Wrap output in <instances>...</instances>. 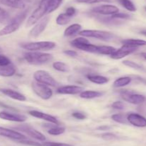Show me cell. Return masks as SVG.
<instances>
[{"label":"cell","instance_id":"obj_1","mask_svg":"<svg viewBox=\"0 0 146 146\" xmlns=\"http://www.w3.org/2000/svg\"><path fill=\"white\" fill-rule=\"evenodd\" d=\"M28 12V10H24V11L19 14L15 17H14L7 26H5L4 28L0 29V37L12 34L14 31H17L19 28L21 24L26 19Z\"/></svg>","mask_w":146,"mask_h":146},{"label":"cell","instance_id":"obj_2","mask_svg":"<svg viewBox=\"0 0 146 146\" xmlns=\"http://www.w3.org/2000/svg\"><path fill=\"white\" fill-rule=\"evenodd\" d=\"M49 2L50 0H41L38 7L34 10V12L27 19L26 24L27 27H31L43 18V17L46 14Z\"/></svg>","mask_w":146,"mask_h":146},{"label":"cell","instance_id":"obj_3","mask_svg":"<svg viewBox=\"0 0 146 146\" xmlns=\"http://www.w3.org/2000/svg\"><path fill=\"white\" fill-rule=\"evenodd\" d=\"M24 59L31 64H42L49 62L53 59L52 54L40 52H29L24 54Z\"/></svg>","mask_w":146,"mask_h":146},{"label":"cell","instance_id":"obj_4","mask_svg":"<svg viewBox=\"0 0 146 146\" xmlns=\"http://www.w3.org/2000/svg\"><path fill=\"white\" fill-rule=\"evenodd\" d=\"M56 47V43L50 41L34 42L21 45V47L29 52H38L43 50H50Z\"/></svg>","mask_w":146,"mask_h":146},{"label":"cell","instance_id":"obj_5","mask_svg":"<svg viewBox=\"0 0 146 146\" xmlns=\"http://www.w3.org/2000/svg\"><path fill=\"white\" fill-rule=\"evenodd\" d=\"M78 34L84 37H90V38H96L103 41H109L113 38L114 35L111 32L101 30L94 29H85L80 31Z\"/></svg>","mask_w":146,"mask_h":146},{"label":"cell","instance_id":"obj_6","mask_svg":"<svg viewBox=\"0 0 146 146\" xmlns=\"http://www.w3.org/2000/svg\"><path fill=\"white\" fill-rule=\"evenodd\" d=\"M34 78L36 82L46 84V85L55 87L57 85V82L55 79L45 70H37L34 72Z\"/></svg>","mask_w":146,"mask_h":146},{"label":"cell","instance_id":"obj_7","mask_svg":"<svg viewBox=\"0 0 146 146\" xmlns=\"http://www.w3.org/2000/svg\"><path fill=\"white\" fill-rule=\"evenodd\" d=\"M32 89L34 92L43 100H48L53 95V91L48 85L34 82H32Z\"/></svg>","mask_w":146,"mask_h":146},{"label":"cell","instance_id":"obj_8","mask_svg":"<svg viewBox=\"0 0 146 146\" xmlns=\"http://www.w3.org/2000/svg\"><path fill=\"white\" fill-rule=\"evenodd\" d=\"M138 47H131V46L125 45L123 44L121 47L115 50L113 53L111 55V57L113 60H121V59L124 58L126 56L132 54L133 52L136 51Z\"/></svg>","mask_w":146,"mask_h":146},{"label":"cell","instance_id":"obj_9","mask_svg":"<svg viewBox=\"0 0 146 146\" xmlns=\"http://www.w3.org/2000/svg\"><path fill=\"white\" fill-rule=\"evenodd\" d=\"M92 11L96 14H101V15H113L119 11L116 6L111 5V4H104V5L98 6L94 7Z\"/></svg>","mask_w":146,"mask_h":146},{"label":"cell","instance_id":"obj_10","mask_svg":"<svg viewBox=\"0 0 146 146\" xmlns=\"http://www.w3.org/2000/svg\"><path fill=\"white\" fill-rule=\"evenodd\" d=\"M50 18L48 17H43L42 19L39 20L38 22H36L34 25V27L30 30L29 35L32 37H36L41 34L43 31L45 30Z\"/></svg>","mask_w":146,"mask_h":146},{"label":"cell","instance_id":"obj_11","mask_svg":"<svg viewBox=\"0 0 146 146\" xmlns=\"http://www.w3.org/2000/svg\"><path fill=\"white\" fill-rule=\"evenodd\" d=\"M121 96L125 101L133 104H141L145 100V97L142 94H134L129 92H124L122 93Z\"/></svg>","mask_w":146,"mask_h":146},{"label":"cell","instance_id":"obj_12","mask_svg":"<svg viewBox=\"0 0 146 146\" xmlns=\"http://www.w3.org/2000/svg\"><path fill=\"white\" fill-rule=\"evenodd\" d=\"M17 128L21 130V131L24 132V133H27L29 136L31 137L32 138L36 139V140H39V141H45L46 140V137L44 136V135H43L42 133L38 132V130H36V129L30 127V126L23 125L17 127Z\"/></svg>","mask_w":146,"mask_h":146},{"label":"cell","instance_id":"obj_13","mask_svg":"<svg viewBox=\"0 0 146 146\" xmlns=\"http://www.w3.org/2000/svg\"><path fill=\"white\" fill-rule=\"evenodd\" d=\"M0 136H3V137L17 140H26L27 139V137L21 133L3 127H0Z\"/></svg>","mask_w":146,"mask_h":146},{"label":"cell","instance_id":"obj_14","mask_svg":"<svg viewBox=\"0 0 146 146\" xmlns=\"http://www.w3.org/2000/svg\"><path fill=\"white\" fill-rule=\"evenodd\" d=\"M127 120L133 125L138 127H146V118L137 113H131L127 116Z\"/></svg>","mask_w":146,"mask_h":146},{"label":"cell","instance_id":"obj_15","mask_svg":"<svg viewBox=\"0 0 146 146\" xmlns=\"http://www.w3.org/2000/svg\"><path fill=\"white\" fill-rule=\"evenodd\" d=\"M0 118L5 120H9V121L18 122V123H23L27 120V117L25 115L5 111L0 112Z\"/></svg>","mask_w":146,"mask_h":146},{"label":"cell","instance_id":"obj_16","mask_svg":"<svg viewBox=\"0 0 146 146\" xmlns=\"http://www.w3.org/2000/svg\"><path fill=\"white\" fill-rule=\"evenodd\" d=\"M29 114L30 115L33 116V117H36V118L46 120V121L48 122V123L58 125V122L57 119L55 117H54V116L51 115L46 114V113H42V112L37 111V110H31V111L29 112Z\"/></svg>","mask_w":146,"mask_h":146},{"label":"cell","instance_id":"obj_17","mask_svg":"<svg viewBox=\"0 0 146 146\" xmlns=\"http://www.w3.org/2000/svg\"><path fill=\"white\" fill-rule=\"evenodd\" d=\"M84 90V88L76 85L63 86L57 89V92L62 94H76L81 93Z\"/></svg>","mask_w":146,"mask_h":146},{"label":"cell","instance_id":"obj_18","mask_svg":"<svg viewBox=\"0 0 146 146\" xmlns=\"http://www.w3.org/2000/svg\"><path fill=\"white\" fill-rule=\"evenodd\" d=\"M0 92L4 94L7 95V97L12 98L14 100H19V101H25L27 100L25 96L19 92L15 91V90H11V89H0Z\"/></svg>","mask_w":146,"mask_h":146},{"label":"cell","instance_id":"obj_19","mask_svg":"<svg viewBox=\"0 0 146 146\" xmlns=\"http://www.w3.org/2000/svg\"><path fill=\"white\" fill-rule=\"evenodd\" d=\"M0 2L7 7L14 9H24L26 6L24 0H0Z\"/></svg>","mask_w":146,"mask_h":146},{"label":"cell","instance_id":"obj_20","mask_svg":"<svg viewBox=\"0 0 146 146\" xmlns=\"http://www.w3.org/2000/svg\"><path fill=\"white\" fill-rule=\"evenodd\" d=\"M16 72L15 67L11 64L7 66L0 67V76L3 77H11Z\"/></svg>","mask_w":146,"mask_h":146},{"label":"cell","instance_id":"obj_21","mask_svg":"<svg viewBox=\"0 0 146 146\" xmlns=\"http://www.w3.org/2000/svg\"><path fill=\"white\" fill-rule=\"evenodd\" d=\"M81 29V25L79 24H73L67 27L64 31L65 37H71L76 33H78Z\"/></svg>","mask_w":146,"mask_h":146},{"label":"cell","instance_id":"obj_22","mask_svg":"<svg viewBox=\"0 0 146 146\" xmlns=\"http://www.w3.org/2000/svg\"><path fill=\"white\" fill-rule=\"evenodd\" d=\"M74 47L78 49V50H82V51L92 53H97V50H98V46L95 45V44H91V43L83 44H77V45H74Z\"/></svg>","mask_w":146,"mask_h":146},{"label":"cell","instance_id":"obj_23","mask_svg":"<svg viewBox=\"0 0 146 146\" xmlns=\"http://www.w3.org/2000/svg\"><path fill=\"white\" fill-rule=\"evenodd\" d=\"M121 42H122L123 44H125V45L131 46V47H135L146 45L145 40H135V39H128V40H123Z\"/></svg>","mask_w":146,"mask_h":146},{"label":"cell","instance_id":"obj_24","mask_svg":"<svg viewBox=\"0 0 146 146\" xmlns=\"http://www.w3.org/2000/svg\"><path fill=\"white\" fill-rule=\"evenodd\" d=\"M103 93L98 91H93V90H86L82 91L80 93V97L84 99H93L102 96Z\"/></svg>","mask_w":146,"mask_h":146},{"label":"cell","instance_id":"obj_25","mask_svg":"<svg viewBox=\"0 0 146 146\" xmlns=\"http://www.w3.org/2000/svg\"><path fill=\"white\" fill-rule=\"evenodd\" d=\"M88 80L98 84H106L109 81V79L101 75H88Z\"/></svg>","mask_w":146,"mask_h":146},{"label":"cell","instance_id":"obj_26","mask_svg":"<svg viewBox=\"0 0 146 146\" xmlns=\"http://www.w3.org/2000/svg\"><path fill=\"white\" fill-rule=\"evenodd\" d=\"M131 78L129 77H119L115 80L113 82V87L118 88V87H123L128 85L131 83Z\"/></svg>","mask_w":146,"mask_h":146},{"label":"cell","instance_id":"obj_27","mask_svg":"<svg viewBox=\"0 0 146 146\" xmlns=\"http://www.w3.org/2000/svg\"><path fill=\"white\" fill-rule=\"evenodd\" d=\"M115 50H116V49L115 47H111V46H98L97 53L104 54V55L111 56Z\"/></svg>","mask_w":146,"mask_h":146},{"label":"cell","instance_id":"obj_28","mask_svg":"<svg viewBox=\"0 0 146 146\" xmlns=\"http://www.w3.org/2000/svg\"><path fill=\"white\" fill-rule=\"evenodd\" d=\"M65 127L58 126V125H55V126H52L48 130V134L51 135H60L65 132Z\"/></svg>","mask_w":146,"mask_h":146},{"label":"cell","instance_id":"obj_29","mask_svg":"<svg viewBox=\"0 0 146 146\" xmlns=\"http://www.w3.org/2000/svg\"><path fill=\"white\" fill-rule=\"evenodd\" d=\"M53 67L54 70L61 72H67L70 70L69 67L62 62H55L53 63Z\"/></svg>","mask_w":146,"mask_h":146},{"label":"cell","instance_id":"obj_30","mask_svg":"<svg viewBox=\"0 0 146 146\" xmlns=\"http://www.w3.org/2000/svg\"><path fill=\"white\" fill-rule=\"evenodd\" d=\"M71 17L67 15L66 13H64V14H59V15L57 17L56 21L57 24H58V25L64 26L68 24V23L71 21Z\"/></svg>","mask_w":146,"mask_h":146},{"label":"cell","instance_id":"obj_31","mask_svg":"<svg viewBox=\"0 0 146 146\" xmlns=\"http://www.w3.org/2000/svg\"><path fill=\"white\" fill-rule=\"evenodd\" d=\"M62 1L63 0H50L46 14L53 12V11H55L56 9H57L60 7V5L61 4Z\"/></svg>","mask_w":146,"mask_h":146},{"label":"cell","instance_id":"obj_32","mask_svg":"<svg viewBox=\"0 0 146 146\" xmlns=\"http://www.w3.org/2000/svg\"><path fill=\"white\" fill-rule=\"evenodd\" d=\"M121 5L130 11H135L136 7L131 0H118Z\"/></svg>","mask_w":146,"mask_h":146},{"label":"cell","instance_id":"obj_33","mask_svg":"<svg viewBox=\"0 0 146 146\" xmlns=\"http://www.w3.org/2000/svg\"><path fill=\"white\" fill-rule=\"evenodd\" d=\"M111 118H112L114 121L116 122V123H123V124H124V123H126L127 121H128V120H127V118L125 119L123 115H122V114L113 115H112Z\"/></svg>","mask_w":146,"mask_h":146},{"label":"cell","instance_id":"obj_34","mask_svg":"<svg viewBox=\"0 0 146 146\" xmlns=\"http://www.w3.org/2000/svg\"><path fill=\"white\" fill-rule=\"evenodd\" d=\"M90 43L87 39L85 37H78L76 39H74V40L71 42V44L72 46L77 45V44H88Z\"/></svg>","mask_w":146,"mask_h":146},{"label":"cell","instance_id":"obj_35","mask_svg":"<svg viewBox=\"0 0 146 146\" xmlns=\"http://www.w3.org/2000/svg\"><path fill=\"white\" fill-rule=\"evenodd\" d=\"M123 64L125 66H128V67H131V68L135 69V70H141L142 67L141 65H139L137 63L134 62L129 61V60H125V61L123 62Z\"/></svg>","mask_w":146,"mask_h":146},{"label":"cell","instance_id":"obj_36","mask_svg":"<svg viewBox=\"0 0 146 146\" xmlns=\"http://www.w3.org/2000/svg\"><path fill=\"white\" fill-rule=\"evenodd\" d=\"M9 15L8 12L0 7V22H5L9 19Z\"/></svg>","mask_w":146,"mask_h":146},{"label":"cell","instance_id":"obj_37","mask_svg":"<svg viewBox=\"0 0 146 146\" xmlns=\"http://www.w3.org/2000/svg\"><path fill=\"white\" fill-rule=\"evenodd\" d=\"M76 1L84 4H96V3L101 2H110L111 0H76Z\"/></svg>","mask_w":146,"mask_h":146},{"label":"cell","instance_id":"obj_38","mask_svg":"<svg viewBox=\"0 0 146 146\" xmlns=\"http://www.w3.org/2000/svg\"><path fill=\"white\" fill-rule=\"evenodd\" d=\"M11 64V61L8 57H7L4 55L0 54V67L2 66H7Z\"/></svg>","mask_w":146,"mask_h":146},{"label":"cell","instance_id":"obj_39","mask_svg":"<svg viewBox=\"0 0 146 146\" xmlns=\"http://www.w3.org/2000/svg\"><path fill=\"white\" fill-rule=\"evenodd\" d=\"M19 143H23V144L29 145H33V146H44L43 143H37V142L31 141V140H19Z\"/></svg>","mask_w":146,"mask_h":146},{"label":"cell","instance_id":"obj_40","mask_svg":"<svg viewBox=\"0 0 146 146\" xmlns=\"http://www.w3.org/2000/svg\"><path fill=\"white\" fill-rule=\"evenodd\" d=\"M44 146H71L68 144L61 143H54V142H46L43 143Z\"/></svg>","mask_w":146,"mask_h":146},{"label":"cell","instance_id":"obj_41","mask_svg":"<svg viewBox=\"0 0 146 146\" xmlns=\"http://www.w3.org/2000/svg\"><path fill=\"white\" fill-rule=\"evenodd\" d=\"M111 17L113 19H128L130 17V15H128V14H125V13L118 12L116 13V14L111 16Z\"/></svg>","mask_w":146,"mask_h":146},{"label":"cell","instance_id":"obj_42","mask_svg":"<svg viewBox=\"0 0 146 146\" xmlns=\"http://www.w3.org/2000/svg\"><path fill=\"white\" fill-rule=\"evenodd\" d=\"M112 107H113L114 109H116V110H122L125 108V105H124L123 103L122 102L120 101H116L115 102H113L112 104Z\"/></svg>","mask_w":146,"mask_h":146},{"label":"cell","instance_id":"obj_43","mask_svg":"<svg viewBox=\"0 0 146 146\" xmlns=\"http://www.w3.org/2000/svg\"><path fill=\"white\" fill-rule=\"evenodd\" d=\"M76 12V9L74 8V7H68V8L66 9L65 13L68 16L72 17L73 16L75 15Z\"/></svg>","mask_w":146,"mask_h":146},{"label":"cell","instance_id":"obj_44","mask_svg":"<svg viewBox=\"0 0 146 146\" xmlns=\"http://www.w3.org/2000/svg\"><path fill=\"white\" fill-rule=\"evenodd\" d=\"M72 116L74 117H75V118L78 119V120H84V119H85L86 117V116L84 114V113H78V112H76V113H73Z\"/></svg>","mask_w":146,"mask_h":146},{"label":"cell","instance_id":"obj_45","mask_svg":"<svg viewBox=\"0 0 146 146\" xmlns=\"http://www.w3.org/2000/svg\"><path fill=\"white\" fill-rule=\"evenodd\" d=\"M102 137L105 140H112V139L115 138V135L114 134H112V133H105V134L102 135Z\"/></svg>","mask_w":146,"mask_h":146},{"label":"cell","instance_id":"obj_46","mask_svg":"<svg viewBox=\"0 0 146 146\" xmlns=\"http://www.w3.org/2000/svg\"><path fill=\"white\" fill-rule=\"evenodd\" d=\"M64 53L66 55L70 56V57H76V56H77V52L74 50H65Z\"/></svg>","mask_w":146,"mask_h":146},{"label":"cell","instance_id":"obj_47","mask_svg":"<svg viewBox=\"0 0 146 146\" xmlns=\"http://www.w3.org/2000/svg\"><path fill=\"white\" fill-rule=\"evenodd\" d=\"M141 55L143 57L144 59H145V60H146V52H142L141 54Z\"/></svg>","mask_w":146,"mask_h":146},{"label":"cell","instance_id":"obj_48","mask_svg":"<svg viewBox=\"0 0 146 146\" xmlns=\"http://www.w3.org/2000/svg\"><path fill=\"white\" fill-rule=\"evenodd\" d=\"M141 34H143V35L146 36V30H145V31H141Z\"/></svg>","mask_w":146,"mask_h":146},{"label":"cell","instance_id":"obj_49","mask_svg":"<svg viewBox=\"0 0 146 146\" xmlns=\"http://www.w3.org/2000/svg\"><path fill=\"white\" fill-rule=\"evenodd\" d=\"M24 1H30V0H24Z\"/></svg>","mask_w":146,"mask_h":146},{"label":"cell","instance_id":"obj_50","mask_svg":"<svg viewBox=\"0 0 146 146\" xmlns=\"http://www.w3.org/2000/svg\"><path fill=\"white\" fill-rule=\"evenodd\" d=\"M145 11H146V7H145Z\"/></svg>","mask_w":146,"mask_h":146},{"label":"cell","instance_id":"obj_51","mask_svg":"<svg viewBox=\"0 0 146 146\" xmlns=\"http://www.w3.org/2000/svg\"><path fill=\"white\" fill-rule=\"evenodd\" d=\"M0 50H1V49H0Z\"/></svg>","mask_w":146,"mask_h":146}]
</instances>
